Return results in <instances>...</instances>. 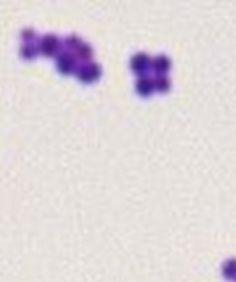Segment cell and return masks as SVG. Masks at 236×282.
Returning a JSON list of instances; mask_svg holds the SVG:
<instances>
[{
    "mask_svg": "<svg viewBox=\"0 0 236 282\" xmlns=\"http://www.w3.org/2000/svg\"><path fill=\"white\" fill-rule=\"evenodd\" d=\"M136 91L141 96H149L152 94L155 90V83H154V77H150L149 74H141L138 75V79L135 82Z\"/></svg>",
    "mask_w": 236,
    "mask_h": 282,
    "instance_id": "7a4b0ae2",
    "label": "cell"
},
{
    "mask_svg": "<svg viewBox=\"0 0 236 282\" xmlns=\"http://www.w3.org/2000/svg\"><path fill=\"white\" fill-rule=\"evenodd\" d=\"M154 83H155V90L158 91H167L170 88V79L166 74H157L154 77Z\"/></svg>",
    "mask_w": 236,
    "mask_h": 282,
    "instance_id": "52a82bcc",
    "label": "cell"
},
{
    "mask_svg": "<svg viewBox=\"0 0 236 282\" xmlns=\"http://www.w3.org/2000/svg\"><path fill=\"white\" fill-rule=\"evenodd\" d=\"M77 53H79V57L83 58V60H86L92 55V49L88 46V44H80L77 47Z\"/></svg>",
    "mask_w": 236,
    "mask_h": 282,
    "instance_id": "9c48e42d",
    "label": "cell"
},
{
    "mask_svg": "<svg viewBox=\"0 0 236 282\" xmlns=\"http://www.w3.org/2000/svg\"><path fill=\"white\" fill-rule=\"evenodd\" d=\"M77 74L83 82H91L100 75V66L97 63H86L77 71Z\"/></svg>",
    "mask_w": 236,
    "mask_h": 282,
    "instance_id": "3957f363",
    "label": "cell"
},
{
    "mask_svg": "<svg viewBox=\"0 0 236 282\" xmlns=\"http://www.w3.org/2000/svg\"><path fill=\"white\" fill-rule=\"evenodd\" d=\"M75 66V60L71 53H61L58 58V68L63 72H71Z\"/></svg>",
    "mask_w": 236,
    "mask_h": 282,
    "instance_id": "8992f818",
    "label": "cell"
},
{
    "mask_svg": "<svg viewBox=\"0 0 236 282\" xmlns=\"http://www.w3.org/2000/svg\"><path fill=\"white\" fill-rule=\"evenodd\" d=\"M150 63H152V58L146 52H136L130 60V68L136 74L141 75V74H147V71L150 69Z\"/></svg>",
    "mask_w": 236,
    "mask_h": 282,
    "instance_id": "6da1fadb",
    "label": "cell"
},
{
    "mask_svg": "<svg viewBox=\"0 0 236 282\" xmlns=\"http://www.w3.org/2000/svg\"><path fill=\"white\" fill-rule=\"evenodd\" d=\"M57 47H58V39H57V36L49 35V36L44 38V41H42V50H44L47 55H50V53L55 52Z\"/></svg>",
    "mask_w": 236,
    "mask_h": 282,
    "instance_id": "ba28073f",
    "label": "cell"
},
{
    "mask_svg": "<svg viewBox=\"0 0 236 282\" xmlns=\"http://www.w3.org/2000/svg\"><path fill=\"white\" fill-rule=\"evenodd\" d=\"M170 58L166 55V53H158L152 58V63H150V69L155 71L157 74H166L170 69Z\"/></svg>",
    "mask_w": 236,
    "mask_h": 282,
    "instance_id": "277c9868",
    "label": "cell"
},
{
    "mask_svg": "<svg viewBox=\"0 0 236 282\" xmlns=\"http://www.w3.org/2000/svg\"><path fill=\"white\" fill-rule=\"evenodd\" d=\"M222 275L224 278L236 281V257H230L222 264Z\"/></svg>",
    "mask_w": 236,
    "mask_h": 282,
    "instance_id": "5b68a950",
    "label": "cell"
}]
</instances>
